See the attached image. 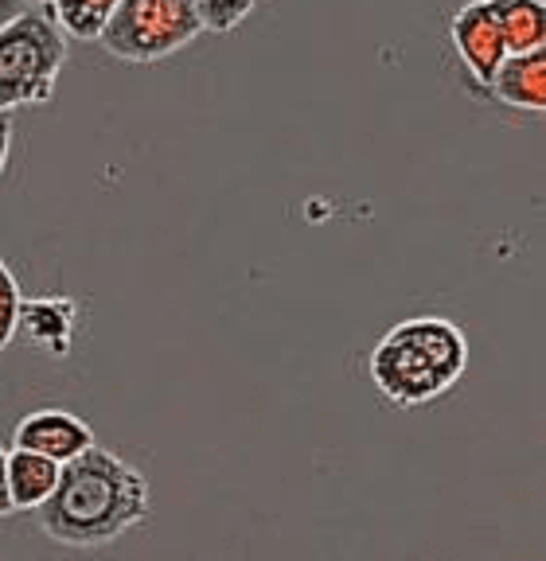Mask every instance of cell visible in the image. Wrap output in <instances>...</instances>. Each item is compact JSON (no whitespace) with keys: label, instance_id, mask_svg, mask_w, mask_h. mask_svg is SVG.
Masks as SVG:
<instances>
[{"label":"cell","instance_id":"obj_1","mask_svg":"<svg viewBox=\"0 0 546 561\" xmlns=\"http://www.w3.org/2000/svg\"><path fill=\"white\" fill-rule=\"evenodd\" d=\"M152 515V491L129 460L110 448H82L59 468V483L36 507L39 530L52 542L94 550L110 546Z\"/></svg>","mask_w":546,"mask_h":561},{"label":"cell","instance_id":"obj_2","mask_svg":"<svg viewBox=\"0 0 546 561\" xmlns=\"http://www.w3.org/2000/svg\"><path fill=\"white\" fill-rule=\"evenodd\" d=\"M468 367V335L445 316H410L371 351L367 375L398 410L437 402Z\"/></svg>","mask_w":546,"mask_h":561},{"label":"cell","instance_id":"obj_3","mask_svg":"<svg viewBox=\"0 0 546 561\" xmlns=\"http://www.w3.org/2000/svg\"><path fill=\"white\" fill-rule=\"evenodd\" d=\"M67 62V35L47 4H24L0 20V110L52 102Z\"/></svg>","mask_w":546,"mask_h":561},{"label":"cell","instance_id":"obj_4","mask_svg":"<svg viewBox=\"0 0 546 561\" xmlns=\"http://www.w3.org/2000/svg\"><path fill=\"white\" fill-rule=\"evenodd\" d=\"M195 35H203V20L192 0H117L98 44L122 62L152 67Z\"/></svg>","mask_w":546,"mask_h":561},{"label":"cell","instance_id":"obj_5","mask_svg":"<svg viewBox=\"0 0 546 561\" xmlns=\"http://www.w3.org/2000/svg\"><path fill=\"white\" fill-rule=\"evenodd\" d=\"M450 39H453V51H457L468 87H473L476 94H488V82H492L496 67L508 59V44H503L500 20H496L492 4H488V0H468V4H460L450 20Z\"/></svg>","mask_w":546,"mask_h":561},{"label":"cell","instance_id":"obj_6","mask_svg":"<svg viewBox=\"0 0 546 561\" xmlns=\"http://www.w3.org/2000/svg\"><path fill=\"white\" fill-rule=\"evenodd\" d=\"M12 440H16V448H32V453L67 465L71 456L94 445V430L82 417H75L71 410H32L16 425Z\"/></svg>","mask_w":546,"mask_h":561},{"label":"cell","instance_id":"obj_7","mask_svg":"<svg viewBox=\"0 0 546 561\" xmlns=\"http://www.w3.org/2000/svg\"><path fill=\"white\" fill-rule=\"evenodd\" d=\"M488 94L496 102L520 110V114H543L546 110V51H520L496 67Z\"/></svg>","mask_w":546,"mask_h":561},{"label":"cell","instance_id":"obj_8","mask_svg":"<svg viewBox=\"0 0 546 561\" xmlns=\"http://www.w3.org/2000/svg\"><path fill=\"white\" fill-rule=\"evenodd\" d=\"M75 300L67 297H39V300H20V324L24 332L47 355H67L75 340Z\"/></svg>","mask_w":546,"mask_h":561},{"label":"cell","instance_id":"obj_9","mask_svg":"<svg viewBox=\"0 0 546 561\" xmlns=\"http://www.w3.org/2000/svg\"><path fill=\"white\" fill-rule=\"evenodd\" d=\"M59 460L39 456L32 448H12L9 453V495L16 511H36L59 483Z\"/></svg>","mask_w":546,"mask_h":561},{"label":"cell","instance_id":"obj_10","mask_svg":"<svg viewBox=\"0 0 546 561\" xmlns=\"http://www.w3.org/2000/svg\"><path fill=\"white\" fill-rule=\"evenodd\" d=\"M500 20L508 55L546 47V0H488Z\"/></svg>","mask_w":546,"mask_h":561},{"label":"cell","instance_id":"obj_11","mask_svg":"<svg viewBox=\"0 0 546 561\" xmlns=\"http://www.w3.org/2000/svg\"><path fill=\"white\" fill-rule=\"evenodd\" d=\"M114 4L117 0H47V9H52L55 24L62 27V35L67 39H87V44H98Z\"/></svg>","mask_w":546,"mask_h":561},{"label":"cell","instance_id":"obj_12","mask_svg":"<svg viewBox=\"0 0 546 561\" xmlns=\"http://www.w3.org/2000/svg\"><path fill=\"white\" fill-rule=\"evenodd\" d=\"M192 4L203 20V32H215V35L235 32L258 9V0H192Z\"/></svg>","mask_w":546,"mask_h":561},{"label":"cell","instance_id":"obj_13","mask_svg":"<svg viewBox=\"0 0 546 561\" xmlns=\"http://www.w3.org/2000/svg\"><path fill=\"white\" fill-rule=\"evenodd\" d=\"M20 300H24V293H20L16 277H12V270H9V265L0 262V351H4L12 340H16V324H20Z\"/></svg>","mask_w":546,"mask_h":561},{"label":"cell","instance_id":"obj_14","mask_svg":"<svg viewBox=\"0 0 546 561\" xmlns=\"http://www.w3.org/2000/svg\"><path fill=\"white\" fill-rule=\"evenodd\" d=\"M16 515L12 507V495H9V453H0V518Z\"/></svg>","mask_w":546,"mask_h":561},{"label":"cell","instance_id":"obj_15","mask_svg":"<svg viewBox=\"0 0 546 561\" xmlns=\"http://www.w3.org/2000/svg\"><path fill=\"white\" fill-rule=\"evenodd\" d=\"M12 152V110H0V175H4V164H9Z\"/></svg>","mask_w":546,"mask_h":561},{"label":"cell","instance_id":"obj_16","mask_svg":"<svg viewBox=\"0 0 546 561\" xmlns=\"http://www.w3.org/2000/svg\"><path fill=\"white\" fill-rule=\"evenodd\" d=\"M16 9H24V0H0V20H9Z\"/></svg>","mask_w":546,"mask_h":561}]
</instances>
